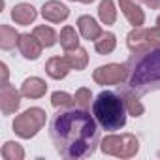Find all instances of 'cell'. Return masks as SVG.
Here are the masks:
<instances>
[{
  "instance_id": "7c38bea8",
  "label": "cell",
  "mask_w": 160,
  "mask_h": 160,
  "mask_svg": "<svg viewBox=\"0 0 160 160\" xmlns=\"http://www.w3.org/2000/svg\"><path fill=\"white\" fill-rule=\"evenodd\" d=\"M45 92H47V85H45V81H43L42 77H36V75L27 77L25 81H23V85H21V94H23L25 98H30V100H38V98H42Z\"/></svg>"
},
{
  "instance_id": "7402d4cb",
  "label": "cell",
  "mask_w": 160,
  "mask_h": 160,
  "mask_svg": "<svg viewBox=\"0 0 160 160\" xmlns=\"http://www.w3.org/2000/svg\"><path fill=\"white\" fill-rule=\"evenodd\" d=\"M98 17L104 25H115L117 21V10L113 0H102L100 6H98Z\"/></svg>"
},
{
  "instance_id": "277c9868",
  "label": "cell",
  "mask_w": 160,
  "mask_h": 160,
  "mask_svg": "<svg viewBox=\"0 0 160 160\" xmlns=\"http://www.w3.org/2000/svg\"><path fill=\"white\" fill-rule=\"evenodd\" d=\"M100 149L104 154L117 158H132L139 151V141L132 134H109L100 141Z\"/></svg>"
},
{
  "instance_id": "cb8c5ba5",
  "label": "cell",
  "mask_w": 160,
  "mask_h": 160,
  "mask_svg": "<svg viewBox=\"0 0 160 160\" xmlns=\"http://www.w3.org/2000/svg\"><path fill=\"white\" fill-rule=\"evenodd\" d=\"M92 104V94L89 89H77L75 94H73V106L79 108V109H89Z\"/></svg>"
},
{
  "instance_id": "44dd1931",
  "label": "cell",
  "mask_w": 160,
  "mask_h": 160,
  "mask_svg": "<svg viewBox=\"0 0 160 160\" xmlns=\"http://www.w3.org/2000/svg\"><path fill=\"white\" fill-rule=\"evenodd\" d=\"M32 34L42 42V45L43 47H53L57 42H58V36H57V32L51 28V27H45V25H40V27H36L34 30H32Z\"/></svg>"
},
{
  "instance_id": "6da1fadb",
  "label": "cell",
  "mask_w": 160,
  "mask_h": 160,
  "mask_svg": "<svg viewBox=\"0 0 160 160\" xmlns=\"http://www.w3.org/2000/svg\"><path fill=\"white\" fill-rule=\"evenodd\" d=\"M49 132L57 152L72 160L92 156L100 143V132L94 115L79 108L58 109L51 119Z\"/></svg>"
},
{
  "instance_id": "f1b7e54d",
  "label": "cell",
  "mask_w": 160,
  "mask_h": 160,
  "mask_svg": "<svg viewBox=\"0 0 160 160\" xmlns=\"http://www.w3.org/2000/svg\"><path fill=\"white\" fill-rule=\"evenodd\" d=\"M72 2H75V0H72Z\"/></svg>"
},
{
  "instance_id": "f546056e",
  "label": "cell",
  "mask_w": 160,
  "mask_h": 160,
  "mask_svg": "<svg viewBox=\"0 0 160 160\" xmlns=\"http://www.w3.org/2000/svg\"><path fill=\"white\" fill-rule=\"evenodd\" d=\"M158 156H160V152H158Z\"/></svg>"
},
{
  "instance_id": "52a82bcc",
  "label": "cell",
  "mask_w": 160,
  "mask_h": 160,
  "mask_svg": "<svg viewBox=\"0 0 160 160\" xmlns=\"http://www.w3.org/2000/svg\"><path fill=\"white\" fill-rule=\"evenodd\" d=\"M92 79L96 85L108 87V85H121L128 79V66L126 64H106V66H98L92 72Z\"/></svg>"
},
{
  "instance_id": "83f0119b",
  "label": "cell",
  "mask_w": 160,
  "mask_h": 160,
  "mask_svg": "<svg viewBox=\"0 0 160 160\" xmlns=\"http://www.w3.org/2000/svg\"><path fill=\"white\" fill-rule=\"evenodd\" d=\"M77 2H81V4H91V2H94V0H77Z\"/></svg>"
},
{
  "instance_id": "d4e9b609",
  "label": "cell",
  "mask_w": 160,
  "mask_h": 160,
  "mask_svg": "<svg viewBox=\"0 0 160 160\" xmlns=\"http://www.w3.org/2000/svg\"><path fill=\"white\" fill-rule=\"evenodd\" d=\"M51 104H53V108L55 109H66V108H72L73 106V96H70L68 92H60V91H57V92H53L51 94Z\"/></svg>"
},
{
  "instance_id": "ba28073f",
  "label": "cell",
  "mask_w": 160,
  "mask_h": 160,
  "mask_svg": "<svg viewBox=\"0 0 160 160\" xmlns=\"http://www.w3.org/2000/svg\"><path fill=\"white\" fill-rule=\"evenodd\" d=\"M21 91H17L13 85L4 83L2 89H0V108H2L4 115H12L19 109L21 106Z\"/></svg>"
},
{
  "instance_id": "2e32d148",
  "label": "cell",
  "mask_w": 160,
  "mask_h": 160,
  "mask_svg": "<svg viewBox=\"0 0 160 160\" xmlns=\"http://www.w3.org/2000/svg\"><path fill=\"white\" fill-rule=\"evenodd\" d=\"M36 17H38L36 8H34V6H30V4H25V2H21V4H17V6H13V10H12V19H13L17 25H23V27H27V25L34 23V19H36Z\"/></svg>"
},
{
  "instance_id": "484cf974",
  "label": "cell",
  "mask_w": 160,
  "mask_h": 160,
  "mask_svg": "<svg viewBox=\"0 0 160 160\" xmlns=\"http://www.w3.org/2000/svg\"><path fill=\"white\" fill-rule=\"evenodd\" d=\"M141 2L151 10H160V0H141Z\"/></svg>"
},
{
  "instance_id": "8992f818",
  "label": "cell",
  "mask_w": 160,
  "mask_h": 160,
  "mask_svg": "<svg viewBox=\"0 0 160 160\" xmlns=\"http://www.w3.org/2000/svg\"><path fill=\"white\" fill-rule=\"evenodd\" d=\"M45 119H47V113L45 109L42 108H30L27 111H23L21 115L15 117L13 121V132L23 138V139H30L34 138L45 124Z\"/></svg>"
},
{
  "instance_id": "5bb4252c",
  "label": "cell",
  "mask_w": 160,
  "mask_h": 160,
  "mask_svg": "<svg viewBox=\"0 0 160 160\" xmlns=\"http://www.w3.org/2000/svg\"><path fill=\"white\" fill-rule=\"evenodd\" d=\"M117 92L122 96V100H124V104H126V109H128V113H130L132 117H141V115L145 113V108H143L141 100L138 98V92H136V91H132L130 87H119Z\"/></svg>"
},
{
  "instance_id": "4316f807",
  "label": "cell",
  "mask_w": 160,
  "mask_h": 160,
  "mask_svg": "<svg viewBox=\"0 0 160 160\" xmlns=\"http://www.w3.org/2000/svg\"><path fill=\"white\" fill-rule=\"evenodd\" d=\"M0 70H2V85H4V83H8V66L2 62L0 64Z\"/></svg>"
},
{
  "instance_id": "7a4b0ae2",
  "label": "cell",
  "mask_w": 160,
  "mask_h": 160,
  "mask_svg": "<svg viewBox=\"0 0 160 160\" xmlns=\"http://www.w3.org/2000/svg\"><path fill=\"white\" fill-rule=\"evenodd\" d=\"M126 85L138 94L160 89V47L136 53L128 58Z\"/></svg>"
},
{
  "instance_id": "603a6c76",
  "label": "cell",
  "mask_w": 160,
  "mask_h": 160,
  "mask_svg": "<svg viewBox=\"0 0 160 160\" xmlns=\"http://www.w3.org/2000/svg\"><path fill=\"white\" fill-rule=\"evenodd\" d=\"M2 158L4 160H23L25 158V151L19 143L15 141H6L2 147Z\"/></svg>"
},
{
  "instance_id": "ac0fdd59",
  "label": "cell",
  "mask_w": 160,
  "mask_h": 160,
  "mask_svg": "<svg viewBox=\"0 0 160 160\" xmlns=\"http://www.w3.org/2000/svg\"><path fill=\"white\" fill-rule=\"evenodd\" d=\"M58 42H60V47L64 51H73L79 47V34L75 32L73 27H64L60 30V36H58Z\"/></svg>"
},
{
  "instance_id": "5b68a950",
  "label": "cell",
  "mask_w": 160,
  "mask_h": 160,
  "mask_svg": "<svg viewBox=\"0 0 160 160\" xmlns=\"http://www.w3.org/2000/svg\"><path fill=\"white\" fill-rule=\"evenodd\" d=\"M126 45H128L132 55L160 47V15H158L156 25L152 28L136 27L134 30H130L128 36H126Z\"/></svg>"
},
{
  "instance_id": "d6986e66",
  "label": "cell",
  "mask_w": 160,
  "mask_h": 160,
  "mask_svg": "<svg viewBox=\"0 0 160 160\" xmlns=\"http://www.w3.org/2000/svg\"><path fill=\"white\" fill-rule=\"evenodd\" d=\"M19 32L15 28H12L10 25H2L0 27V47H2L4 51H10L17 45L19 42Z\"/></svg>"
},
{
  "instance_id": "e0dca14e",
  "label": "cell",
  "mask_w": 160,
  "mask_h": 160,
  "mask_svg": "<svg viewBox=\"0 0 160 160\" xmlns=\"http://www.w3.org/2000/svg\"><path fill=\"white\" fill-rule=\"evenodd\" d=\"M64 57L68 58L72 70H85L89 64V55H87V49H83V47H77L73 51H66Z\"/></svg>"
},
{
  "instance_id": "ffe728a7",
  "label": "cell",
  "mask_w": 160,
  "mask_h": 160,
  "mask_svg": "<svg viewBox=\"0 0 160 160\" xmlns=\"http://www.w3.org/2000/svg\"><path fill=\"white\" fill-rule=\"evenodd\" d=\"M117 47V38L113 32H102V36L94 42V49L98 55H109Z\"/></svg>"
},
{
  "instance_id": "3957f363",
  "label": "cell",
  "mask_w": 160,
  "mask_h": 160,
  "mask_svg": "<svg viewBox=\"0 0 160 160\" xmlns=\"http://www.w3.org/2000/svg\"><path fill=\"white\" fill-rule=\"evenodd\" d=\"M126 104L115 91H102L92 100V115L96 122L108 132L121 130L126 124Z\"/></svg>"
},
{
  "instance_id": "9a60e30c",
  "label": "cell",
  "mask_w": 160,
  "mask_h": 160,
  "mask_svg": "<svg viewBox=\"0 0 160 160\" xmlns=\"http://www.w3.org/2000/svg\"><path fill=\"white\" fill-rule=\"evenodd\" d=\"M70 70H72V66L66 57H51L45 64V72L51 79H64Z\"/></svg>"
},
{
  "instance_id": "9c48e42d",
  "label": "cell",
  "mask_w": 160,
  "mask_h": 160,
  "mask_svg": "<svg viewBox=\"0 0 160 160\" xmlns=\"http://www.w3.org/2000/svg\"><path fill=\"white\" fill-rule=\"evenodd\" d=\"M17 49L27 60H36V58H40L43 45L34 34H21L19 42H17Z\"/></svg>"
},
{
  "instance_id": "8fae6325",
  "label": "cell",
  "mask_w": 160,
  "mask_h": 160,
  "mask_svg": "<svg viewBox=\"0 0 160 160\" xmlns=\"http://www.w3.org/2000/svg\"><path fill=\"white\" fill-rule=\"evenodd\" d=\"M68 15H70V10L64 4H60L58 0H49L42 6V17L49 23H62L68 19Z\"/></svg>"
},
{
  "instance_id": "30bf717a",
  "label": "cell",
  "mask_w": 160,
  "mask_h": 160,
  "mask_svg": "<svg viewBox=\"0 0 160 160\" xmlns=\"http://www.w3.org/2000/svg\"><path fill=\"white\" fill-rule=\"evenodd\" d=\"M141 0H119V6H121V12L122 15L126 17V21L136 28V27H141L145 23V13L139 6Z\"/></svg>"
},
{
  "instance_id": "4fadbf2b",
  "label": "cell",
  "mask_w": 160,
  "mask_h": 160,
  "mask_svg": "<svg viewBox=\"0 0 160 160\" xmlns=\"http://www.w3.org/2000/svg\"><path fill=\"white\" fill-rule=\"evenodd\" d=\"M77 28H79V34H81L85 40H92V42H96L100 36H102V27L96 23V19L94 17H91V15H81L77 19Z\"/></svg>"
}]
</instances>
